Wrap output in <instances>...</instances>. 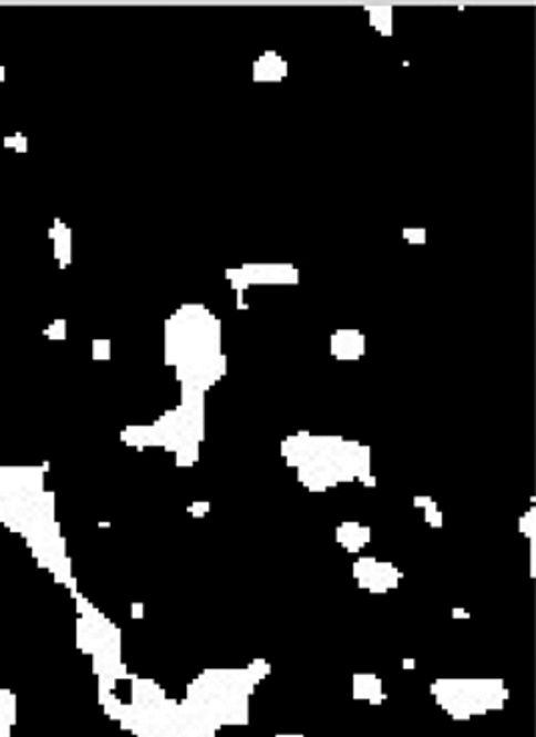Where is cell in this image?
I'll return each instance as SVG.
<instances>
[{"instance_id": "1", "label": "cell", "mask_w": 536, "mask_h": 737, "mask_svg": "<svg viewBox=\"0 0 536 737\" xmlns=\"http://www.w3.org/2000/svg\"><path fill=\"white\" fill-rule=\"evenodd\" d=\"M43 467H0V524L21 536L39 569L49 571L54 583L76 593L73 563L66 539L56 521V497L47 491Z\"/></svg>"}, {"instance_id": "2", "label": "cell", "mask_w": 536, "mask_h": 737, "mask_svg": "<svg viewBox=\"0 0 536 737\" xmlns=\"http://www.w3.org/2000/svg\"><path fill=\"white\" fill-rule=\"evenodd\" d=\"M76 601V647L93 659L99 677V695L113 694L121 679H130L127 667L121 662V635L111 621L95 610L79 591Z\"/></svg>"}, {"instance_id": "4", "label": "cell", "mask_w": 536, "mask_h": 737, "mask_svg": "<svg viewBox=\"0 0 536 737\" xmlns=\"http://www.w3.org/2000/svg\"><path fill=\"white\" fill-rule=\"evenodd\" d=\"M281 737H293V736H281Z\"/></svg>"}, {"instance_id": "3", "label": "cell", "mask_w": 536, "mask_h": 737, "mask_svg": "<svg viewBox=\"0 0 536 737\" xmlns=\"http://www.w3.org/2000/svg\"><path fill=\"white\" fill-rule=\"evenodd\" d=\"M17 724V697L11 689H0V737H12Z\"/></svg>"}]
</instances>
